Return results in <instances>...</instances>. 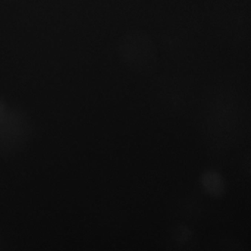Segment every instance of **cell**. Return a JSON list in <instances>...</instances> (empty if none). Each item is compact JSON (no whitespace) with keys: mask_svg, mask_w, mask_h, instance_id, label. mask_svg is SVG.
I'll list each match as a JSON object with an SVG mask.
<instances>
[{"mask_svg":"<svg viewBox=\"0 0 251 251\" xmlns=\"http://www.w3.org/2000/svg\"><path fill=\"white\" fill-rule=\"evenodd\" d=\"M118 55L125 65L138 72L155 66L157 50L152 39L142 31L126 33L119 42Z\"/></svg>","mask_w":251,"mask_h":251,"instance_id":"cell-1","label":"cell"}]
</instances>
